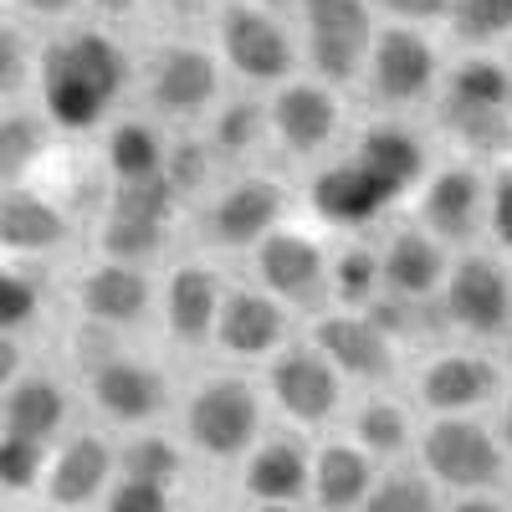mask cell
Listing matches in <instances>:
<instances>
[{
  "label": "cell",
  "instance_id": "obj_1",
  "mask_svg": "<svg viewBox=\"0 0 512 512\" xmlns=\"http://www.w3.org/2000/svg\"><path fill=\"white\" fill-rule=\"evenodd\" d=\"M128 57L103 31H72L52 41L41 57V98H47L52 123L62 128H93L123 93Z\"/></svg>",
  "mask_w": 512,
  "mask_h": 512
},
{
  "label": "cell",
  "instance_id": "obj_2",
  "mask_svg": "<svg viewBox=\"0 0 512 512\" xmlns=\"http://www.w3.org/2000/svg\"><path fill=\"white\" fill-rule=\"evenodd\" d=\"M420 472L456 497H487L507 472V446L477 415H436L420 431Z\"/></svg>",
  "mask_w": 512,
  "mask_h": 512
},
{
  "label": "cell",
  "instance_id": "obj_3",
  "mask_svg": "<svg viewBox=\"0 0 512 512\" xmlns=\"http://www.w3.org/2000/svg\"><path fill=\"white\" fill-rule=\"evenodd\" d=\"M441 123L477 154H502L512 144V72L492 57H466L441 93Z\"/></svg>",
  "mask_w": 512,
  "mask_h": 512
},
{
  "label": "cell",
  "instance_id": "obj_4",
  "mask_svg": "<svg viewBox=\"0 0 512 512\" xmlns=\"http://www.w3.org/2000/svg\"><path fill=\"white\" fill-rule=\"evenodd\" d=\"M185 436L210 461H246L262 436V395L236 374H216L185 400Z\"/></svg>",
  "mask_w": 512,
  "mask_h": 512
},
{
  "label": "cell",
  "instance_id": "obj_5",
  "mask_svg": "<svg viewBox=\"0 0 512 512\" xmlns=\"http://www.w3.org/2000/svg\"><path fill=\"white\" fill-rule=\"evenodd\" d=\"M303 6L308 57L323 82H354L374 52V11L369 0H297Z\"/></svg>",
  "mask_w": 512,
  "mask_h": 512
},
{
  "label": "cell",
  "instance_id": "obj_6",
  "mask_svg": "<svg viewBox=\"0 0 512 512\" xmlns=\"http://www.w3.org/2000/svg\"><path fill=\"white\" fill-rule=\"evenodd\" d=\"M221 52L246 82H287L297 67L287 26L251 0H231L221 11Z\"/></svg>",
  "mask_w": 512,
  "mask_h": 512
},
{
  "label": "cell",
  "instance_id": "obj_7",
  "mask_svg": "<svg viewBox=\"0 0 512 512\" xmlns=\"http://www.w3.org/2000/svg\"><path fill=\"white\" fill-rule=\"evenodd\" d=\"M364 72H369L374 103L410 108L420 98H431L441 62H436V47L415 26H390V31L374 36V52H369V67Z\"/></svg>",
  "mask_w": 512,
  "mask_h": 512
},
{
  "label": "cell",
  "instance_id": "obj_8",
  "mask_svg": "<svg viewBox=\"0 0 512 512\" xmlns=\"http://www.w3.org/2000/svg\"><path fill=\"white\" fill-rule=\"evenodd\" d=\"M441 297H446V318L461 333L492 338L512 323V272L497 256H461L446 272Z\"/></svg>",
  "mask_w": 512,
  "mask_h": 512
},
{
  "label": "cell",
  "instance_id": "obj_9",
  "mask_svg": "<svg viewBox=\"0 0 512 512\" xmlns=\"http://www.w3.org/2000/svg\"><path fill=\"white\" fill-rule=\"evenodd\" d=\"M272 400L287 420L297 425H323L338 410V395H344V374H338L318 344H292L272 359L267 369Z\"/></svg>",
  "mask_w": 512,
  "mask_h": 512
},
{
  "label": "cell",
  "instance_id": "obj_10",
  "mask_svg": "<svg viewBox=\"0 0 512 512\" xmlns=\"http://www.w3.org/2000/svg\"><path fill=\"white\" fill-rule=\"evenodd\" d=\"M282 210H287V190L267 175L236 180L231 190H221L205 210V236L216 246H262L272 231H282Z\"/></svg>",
  "mask_w": 512,
  "mask_h": 512
},
{
  "label": "cell",
  "instance_id": "obj_11",
  "mask_svg": "<svg viewBox=\"0 0 512 512\" xmlns=\"http://www.w3.org/2000/svg\"><path fill=\"white\" fill-rule=\"evenodd\" d=\"M308 205H313L318 221H328L338 231H359V226L379 221L384 210L395 205V195L384 190V180L374 175L369 164H359L349 154V159H338V164H328V169H318V175H313Z\"/></svg>",
  "mask_w": 512,
  "mask_h": 512
},
{
  "label": "cell",
  "instance_id": "obj_12",
  "mask_svg": "<svg viewBox=\"0 0 512 512\" xmlns=\"http://www.w3.org/2000/svg\"><path fill=\"white\" fill-rule=\"evenodd\" d=\"M113 472H118V451H113L103 436L82 431V436H72V441L52 456L41 492H47V502H52L57 512H82V507H93V502L108 497V487L118 482Z\"/></svg>",
  "mask_w": 512,
  "mask_h": 512
},
{
  "label": "cell",
  "instance_id": "obj_13",
  "mask_svg": "<svg viewBox=\"0 0 512 512\" xmlns=\"http://www.w3.org/2000/svg\"><path fill=\"white\" fill-rule=\"evenodd\" d=\"M241 492L251 507H297L313 492V456L292 436L256 441L241 461Z\"/></svg>",
  "mask_w": 512,
  "mask_h": 512
},
{
  "label": "cell",
  "instance_id": "obj_14",
  "mask_svg": "<svg viewBox=\"0 0 512 512\" xmlns=\"http://www.w3.org/2000/svg\"><path fill=\"white\" fill-rule=\"evenodd\" d=\"M313 344L323 349V359L344 379L379 384V379L395 374V338L384 328H374L369 313H328L313 328Z\"/></svg>",
  "mask_w": 512,
  "mask_h": 512
},
{
  "label": "cell",
  "instance_id": "obj_15",
  "mask_svg": "<svg viewBox=\"0 0 512 512\" xmlns=\"http://www.w3.org/2000/svg\"><path fill=\"white\" fill-rule=\"evenodd\" d=\"M328 256L318 246V236L308 231H272L262 246H256V277L262 287L277 297V303H313L328 282Z\"/></svg>",
  "mask_w": 512,
  "mask_h": 512
},
{
  "label": "cell",
  "instance_id": "obj_16",
  "mask_svg": "<svg viewBox=\"0 0 512 512\" xmlns=\"http://www.w3.org/2000/svg\"><path fill=\"white\" fill-rule=\"evenodd\" d=\"M216 88H221L216 57L200 52V47H164L149 67V98L169 118L205 113L210 103H216Z\"/></svg>",
  "mask_w": 512,
  "mask_h": 512
},
{
  "label": "cell",
  "instance_id": "obj_17",
  "mask_svg": "<svg viewBox=\"0 0 512 512\" xmlns=\"http://www.w3.org/2000/svg\"><path fill=\"white\" fill-rule=\"evenodd\" d=\"M267 123L287 154H318L323 144H333L344 113L323 82H282V93L267 108Z\"/></svg>",
  "mask_w": 512,
  "mask_h": 512
},
{
  "label": "cell",
  "instance_id": "obj_18",
  "mask_svg": "<svg viewBox=\"0 0 512 512\" xmlns=\"http://www.w3.org/2000/svg\"><path fill=\"white\" fill-rule=\"evenodd\" d=\"M88 384H93V400L108 420L118 425H149L159 410H164V374L144 359H123L113 354L108 364L88 369Z\"/></svg>",
  "mask_w": 512,
  "mask_h": 512
},
{
  "label": "cell",
  "instance_id": "obj_19",
  "mask_svg": "<svg viewBox=\"0 0 512 512\" xmlns=\"http://www.w3.org/2000/svg\"><path fill=\"white\" fill-rule=\"evenodd\" d=\"M221 303H226V282L216 277V267H205V262L175 267V277L164 282V323H169V338H175V344H190V349L205 344V338H216Z\"/></svg>",
  "mask_w": 512,
  "mask_h": 512
},
{
  "label": "cell",
  "instance_id": "obj_20",
  "mask_svg": "<svg viewBox=\"0 0 512 512\" xmlns=\"http://www.w3.org/2000/svg\"><path fill=\"white\" fill-rule=\"evenodd\" d=\"M415 390L431 415H472L497 395V364L482 354H436L420 369Z\"/></svg>",
  "mask_w": 512,
  "mask_h": 512
},
{
  "label": "cell",
  "instance_id": "obj_21",
  "mask_svg": "<svg viewBox=\"0 0 512 512\" xmlns=\"http://www.w3.org/2000/svg\"><path fill=\"white\" fill-rule=\"evenodd\" d=\"M287 333V308L267 287H241V292H226L221 303V318H216V344L236 359H262L282 344Z\"/></svg>",
  "mask_w": 512,
  "mask_h": 512
},
{
  "label": "cell",
  "instance_id": "obj_22",
  "mask_svg": "<svg viewBox=\"0 0 512 512\" xmlns=\"http://www.w3.org/2000/svg\"><path fill=\"white\" fill-rule=\"evenodd\" d=\"M482 210H487V190L477 180V169H466V164L441 169L420 190V221H425V236H436V241H466L477 231Z\"/></svg>",
  "mask_w": 512,
  "mask_h": 512
},
{
  "label": "cell",
  "instance_id": "obj_23",
  "mask_svg": "<svg viewBox=\"0 0 512 512\" xmlns=\"http://www.w3.org/2000/svg\"><path fill=\"white\" fill-rule=\"evenodd\" d=\"M379 472L374 456L359 451L354 441H323L313 451V507L318 512H364Z\"/></svg>",
  "mask_w": 512,
  "mask_h": 512
},
{
  "label": "cell",
  "instance_id": "obj_24",
  "mask_svg": "<svg viewBox=\"0 0 512 512\" xmlns=\"http://www.w3.org/2000/svg\"><path fill=\"white\" fill-rule=\"evenodd\" d=\"M446 256H441V241L425 236V231H395L390 246L379 256V277H384V292L390 297H405V303H425L446 287Z\"/></svg>",
  "mask_w": 512,
  "mask_h": 512
},
{
  "label": "cell",
  "instance_id": "obj_25",
  "mask_svg": "<svg viewBox=\"0 0 512 512\" xmlns=\"http://www.w3.org/2000/svg\"><path fill=\"white\" fill-rule=\"evenodd\" d=\"M354 159L369 164L395 200H405L425 180V169H431V164H425V144L410 134V128H400V123H369L359 134Z\"/></svg>",
  "mask_w": 512,
  "mask_h": 512
},
{
  "label": "cell",
  "instance_id": "obj_26",
  "mask_svg": "<svg viewBox=\"0 0 512 512\" xmlns=\"http://www.w3.org/2000/svg\"><path fill=\"white\" fill-rule=\"evenodd\" d=\"M77 308L82 318L93 323H139L149 313V277L139 267H123V262H103L88 277L77 282Z\"/></svg>",
  "mask_w": 512,
  "mask_h": 512
},
{
  "label": "cell",
  "instance_id": "obj_27",
  "mask_svg": "<svg viewBox=\"0 0 512 512\" xmlns=\"http://www.w3.org/2000/svg\"><path fill=\"white\" fill-rule=\"evenodd\" d=\"M62 425H67V395H62L57 379H41V374L16 379L11 395L0 400V431H6V436L47 446Z\"/></svg>",
  "mask_w": 512,
  "mask_h": 512
},
{
  "label": "cell",
  "instance_id": "obj_28",
  "mask_svg": "<svg viewBox=\"0 0 512 512\" xmlns=\"http://www.w3.org/2000/svg\"><path fill=\"white\" fill-rule=\"evenodd\" d=\"M67 236L62 210L31 190H0V246L6 251H47Z\"/></svg>",
  "mask_w": 512,
  "mask_h": 512
},
{
  "label": "cell",
  "instance_id": "obj_29",
  "mask_svg": "<svg viewBox=\"0 0 512 512\" xmlns=\"http://www.w3.org/2000/svg\"><path fill=\"white\" fill-rule=\"evenodd\" d=\"M410 441H415V420L400 400L374 395L359 405V415H354V446L359 451H369L374 461H390V456H405Z\"/></svg>",
  "mask_w": 512,
  "mask_h": 512
},
{
  "label": "cell",
  "instance_id": "obj_30",
  "mask_svg": "<svg viewBox=\"0 0 512 512\" xmlns=\"http://www.w3.org/2000/svg\"><path fill=\"white\" fill-rule=\"evenodd\" d=\"M118 477L128 482H154V487H175L185 477V451L159 436V431H144L128 446H118Z\"/></svg>",
  "mask_w": 512,
  "mask_h": 512
},
{
  "label": "cell",
  "instance_id": "obj_31",
  "mask_svg": "<svg viewBox=\"0 0 512 512\" xmlns=\"http://www.w3.org/2000/svg\"><path fill=\"white\" fill-rule=\"evenodd\" d=\"M164 139L154 134L149 123H118L108 134V169H113V185L118 180H149V175H164Z\"/></svg>",
  "mask_w": 512,
  "mask_h": 512
},
{
  "label": "cell",
  "instance_id": "obj_32",
  "mask_svg": "<svg viewBox=\"0 0 512 512\" xmlns=\"http://www.w3.org/2000/svg\"><path fill=\"white\" fill-rule=\"evenodd\" d=\"M47 123L36 113H6L0 118V185H16L26 169L47 154Z\"/></svg>",
  "mask_w": 512,
  "mask_h": 512
},
{
  "label": "cell",
  "instance_id": "obj_33",
  "mask_svg": "<svg viewBox=\"0 0 512 512\" xmlns=\"http://www.w3.org/2000/svg\"><path fill=\"white\" fill-rule=\"evenodd\" d=\"M364 512H441L436 502V482L425 472H410V466H400V472H384L364 502Z\"/></svg>",
  "mask_w": 512,
  "mask_h": 512
},
{
  "label": "cell",
  "instance_id": "obj_34",
  "mask_svg": "<svg viewBox=\"0 0 512 512\" xmlns=\"http://www.w3.org/2000/svg\"><path fill=\"white\" fill-rule=\"evenodd\" d=\"M451 36L461 47H492L497 36H512V0H456Z\"/></svg>",
  "mask_w": 512,
  "mask_h": 512
},
{
  "label": "cell",
  "instance_id": "obj_35",
  "mask_svg": "<svg viewBox=\"0 0 512 512\" xmlns=\"http://www.w3.org/2000/svg\"><path fill=\"white\" fill-rule=\"evenodd\" d=\"M175 200H180V190L169 185V175H149V180H118L108 210H118V216H139V221H159V226H169V221H175Z\"/></svg>",
  "mask_w": 512,
  "mask_h": 512
},
{
  "label": "cell",
  "instance_id": "obj_36",
  "mask_svg": "<svg viewBox=\"0 0 512 512\" xmlns=\"http://www.w3.org/2000/svg\"><path fill=\"white\" fill-rule=\"evenodd\" d=\"M328 282H333V292L344 297L349 308H369L374 297H379V251H369V246H349V251H338L333 256V267H328Z\"/></svg>",
  "mask_w": 512,
  "mask_h": 512
},
{
  "label": "cell",
  "instance_id": "obj_37",
  "mask_svg": "<svg viewBox=\"0 0 512 512\" xmlns=\"http://www.w3.org/2000/svg\"><path fill=\"white\" fill-rule=\"evenodd\" d=\"M164 231L169 226H159V221H139V216H118V210H108L103 251H108V262L134 267V262H144V256H154L164 246Z\"/></svg>",
  "mask_w": 512,
  "mask_h": 512
},
{
  "label": "cell",
  "instance_id": "obj_38",
  "mask_svg": "<svg viewBox=\"0 0 512 512\" xmlns=\"http://www.w3.org/2000/svg\"><path fill=\"white\" fill-rule=\"evenodd\" d=\"M47 466L52 456L41 441H21L0 431V492H36L47 482Z\"/></svg>",
  "mask_w": 512,
  "mask_h": 512
},
{
  "label": "cell",
  "instance_id": "obj_39",
  "mask_svg": "<svg viewBox=\"0 0 512 512\" xmlns=\"http://www.w3.org/2000/svg\"><path fill=\"white\" fill-rule=\"evenodd\" d=\"M262 128H272V123H267V113L256 108V103H231V108H221V118H216L210 149H216V154H246L256 139H262Z\"/></svg>",
  "mask_w": 512,
  "mask_h": 512
},
{
  "label": "cell",
  "instance_id": "obj_40",
  "mask_svg": "<svg viewBox=\"0 0 512 512\" xmlns=\"http://www.w3.org/2000/svg\"><path fill=\"white\" fill-rule=\"evenodd\" d=\"M41 313V287L26 272L0 267V333L6 328H26Z\"/></svg>",
  "mask_w": 512,
  "mask_h": 512
},
{
  "label": "cell",
  "instance_id": "obj_41",
  "mask_svg": "<svg viewBox=\"0 0 512 512\" xmlns=\"http://www.w3.org/2000/svg\"><path fill=\"white\" fill-rule=\"evenodd\" d=\"M164 175H169V185H175L180 195H195L210 180V149L195 144V139H180L175 149H169V159H164Z\"/></svg>",
  "mask_w": 512,
  "mask_h": 512
},
{
  "label": "cell",
  "instance_id": "obj_42",
  "mask_svg": "<svg viewBox=\"0 0 512 512\" xmlns=\"http://www.w3.org/2000/svg\"><path fill=\"white\" fill-rule=\"evenodd\" d=\"M103 512H175V497H169V487L118 477L103 497Z\"/></svg>",
  "mask_w": 512,
  "mask_h": 512
},
{
  "label": "cell",
  "instance_id": "obj_43",
  "mask_svg": "<svg viewBox=\"0 0 512 512\" xmlns=\"http://www.w3.org/2000/svg\"><path fill=\"white\" fill-rule=\"evenodd\" d=\"M487 226H492V241L502 251H512V169L492 180V195H487Z\"/></svg>",
  "mask_w": 512,
  "mask_h": 512
},
{
  "label": "cell",
  "instance_id": "obj_44",
  "mask_svg": "<svg viewBox=\"0 0 512 512\" xmlns=\"http://www.w3.org/2000/svg\"><path fill=\"white\" fill-rule=\"evenodd\" d=\"M456 0H379V11H390L400 26H431V21H451Z\"/></svg>",
  "mask_w": 512,
  "mask_h": 512
},
{
  "label": "cell",
  "instance_id": "obj_45",
  "mask_svg": "<svg viewBox=\"0 0 512 512\" xmlns=\"http://www.w3.org/2000/svg\"><path fill=\"white\" fill-rule=\"evenodd\" d=\"M21 77H26V41H21V31L0 26V98L16 93Z\"/></svg>",
  "mask_w": 512,
  "mask_h": 512
},
{
  "label": "cell",
  "instance_id": "obj_46",
  "mask_svg": "<svg viewBox=\"0 0 512 512\" xmlns=\"http://www.w3.org/2000/svg\"><path fill=\"white\" fill-rule=\"evenodd\" d=\"M16 369H21V349H16L11 333H0V384H11Z\"/></svg>",
  "mask_w": 512,
  "mask_h": 512
},
{
  "label": "cell",
  "instance_id": "obj_47",
  "mask_svg": "<svg viewBox=\"0 0 512 512\" xmlns=\"http://www.w3.org/2000/svg\"><path fill=\"white\" fill-rule=\"evenodd\" d=\"M26 11H36V16H67V11H77L82 0H21Z\"/></svg>",
  "mask_w": 512,
  "mask_h": 512
},
{
  "label": "cell",
  "instance_id": "obj_48",
  "mask_svg": "<svg viewBox=\"0 0 512 512\" xmlns=\"http://www.w3.org/2000/svg\"><path fill=\"white\" fill-rule=\"evenodd\" d=\"M446 512H507V507H502L497 497H456Z\"/></svg>",
  "mask_w": 512,
  "mask_h": 512
},
{
  "label": "cell",
  "instance_id": "obj_49",
  "mask_svg": "<svg viewBox=\"0 0 512 512\" xmlns=\"http://www.w3.org/2000/svg\"><path fill=\"white\" fill-rule=\"evenodd\" d=\"M497 441L512 451V390H507V400H502V420H497Z\"/></svg>",
  "mask_w": 512,
  "mask_h": 512
},
{
  "label": "cell",
  "instance_id": "obj_50",
  "mask_svg": "<svg viewBox=\"0 0 512 512\" xmlns=\"http://www.w3.org/2000/svg\"><path fill=\"white\" fill-rule=\"evenodd\" d=\"M139 0H98V11H108V16H123V11H134Z\"/></svg>",
  "mask_w": 512,
  "mask_h": 512
},
{
  "label": "cell",
  "instance_id": "obj_51",
  "mask_svg": "<svg viewBox=\"0 0 512 512\" xmlns=\"http://www.w3.org/2000/svg\"><path fill=\"white\" fill-rule=\"evenodd\" d=\"M251 6H262V11H282V6H292V0H251Z\"/></svg>",
  "mask_w": 512,
  "mask_h": 512
},
{
  "label": "cell",
  "instance_id": "obj_52",
  "mask_svg": "<svg viewBox=\"0 0 512 512\" xmlns=\"http://www.w3.org/2000/svg\"><path fill=\"white\" fill-rule=\"evenodd\" d=\"M246 512H297V507H246Z\"/></svg>",
  "mask_w": 512,
  "mask_h": 512
},
{
  "label": "cell",
  "instance_id": "obj_53",
  "mask_svg": "<svg viewBox=\"0 0 512 512\" xmlns=\"http://www.w3.org/2000/svg\"><path fill=\"white\" fill-rule=\"evenodd\" d=\"M507 364H512V344H507Z\"/></svg>",
  "mask_w": 512,
  "mask_h": 512
}]
</instances>
